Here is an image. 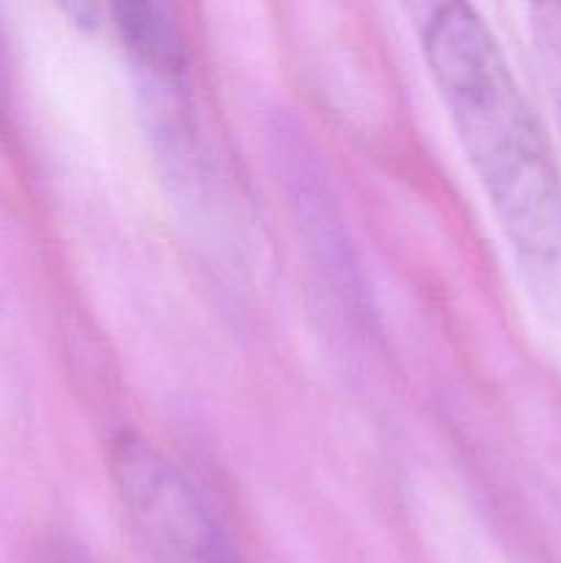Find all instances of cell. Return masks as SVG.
<instances>
[{"label": "cell", "mask_w": 561, "mask_h": 563, "mask_svg": "<svg viewBox=\"0 0 561 563\" xmlns=\"http://www.w3.org/2000/svg\"><path fill=\"white\" fill-rule=\"evenodd\" d=\"M418 36L457 141L534 300L561 317V170L537 113L471 5H427Z\"/></svg>", "instance_id": "6da1fadb"}, {"label": "cell", "mask_w": 561, "mask_h": 563, "mask_svg": "<svg viewBox=\"0 0 561 563\" xmlns=\"http://www.w3.org/2000/svg\"><path fill=\"white\" fill-rule=\"evenodd\" d=\"M110 478L148 563H245L185 473L135 432L116 434Z\"/></svg>", "instance_id": "7a4b0ae2"}, {"label": "cell", "mask_w": 561, "mask_h": 563, "mask_svg": "<svg viewBox=\"0 0 561 563\" xmlns=\"http://www.w3.org/2000/svg\"><path fill=\"white\" fill-rule=\"evenodd\" d=\"M108 11L110 25L132 64L146 71L148 80L174 88L187 66L185 36L176 11L165 3H116Z\"/></svg>", "instance_id": "3957f363"}, {"label": "cell", "mask_w": 561, "mask_h": 563, "mask_svg": "<svg viewBox=\"0 0 561 563\" xmlns=\"http://www.w3.org/2000/svg\"><path fill=\"white\" fill-rule=\"evenodd\" d=\"M531 38L561 130V5H537L531 11Z\"/></svg>", "instance_id": "277c9868"}]
</instances>
